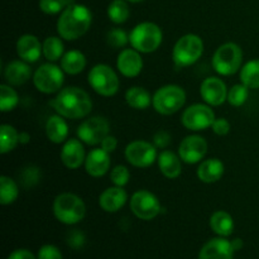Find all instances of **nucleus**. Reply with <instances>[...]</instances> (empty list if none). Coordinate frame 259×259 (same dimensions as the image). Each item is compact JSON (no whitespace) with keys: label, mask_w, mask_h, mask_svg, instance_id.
<instances>
[{"label":"nucleus","mask_w":259,"mask_h":259,"mask_svg":"<svg viewBox=\"0 0 259 259\" xmlns=\"http://www.w3.org/2000/svg\"><path fill=\"white\" fill-rule=\"evenodd\" d=\"M86 67V57L80 51H68L61 58V68L68 75H77Z\"/></svg>","instance_id":"26"},{"label":"nucleus","mask_w":259,"mask_h":259,"mask_svg":"<svg viewBox=\"0 0 259 259\" xmlns=\"http://www.w3.org/2000/svg\"><path fill=\"white\" fill-rule=\"evenodd\" d=\"M240 81L248 89H259V60H252L243 66Z\"/></svg>","instance_id":"30"},{"label":"nucleus","mask_w":259,"mask_h":259,"mask_svg":"<svg viewBox=\"0 0 259 259\" xmlns=\"http://www.w3.org/2000/svg\"><path fill=\"white\" fill-rule=\"evenodd\" d=\"M30 141V136L27 133V132H22L19 134V143L20 144H28Z\"/></svg>","instance_id":"46"},{"label":"nucleus","mask_w":259,"mask_h":259,"mask_svg":"<svg viewBox=\"0 0 259 259\" xmlns=\"http://www.w3.org/2000/svg\"><path fill=\"white\" fill-rule=\"evenodd\" d=\"M73 4H76L75 0H39V9L45 14L55 15Z\"/></svg>","instance_id":"35"},{"label":"nucleus","mask_w":259,"mask_h":259,"mask_svg":"<svg viewBox=\"0 0 259 259\" xmlns=\"http://www.w3.org/2000/svg\"><path fill=\"white\" fill-rule=\"evenodd\" d=\"M17 53L20 60L28 63L37 62L38 58L43 53V45H40L39 39L33 34H24L18 39Z\"/></svg>","instance_id":"19"},{"label":"nucleus","mask_w":259,"mask_h":259,"mask_svg":"<svg viewBox=\"0 0 259 259\" xmlns=\"http://www.w3.org/2000/svg\"><path fill=\"white\" fill-rule=\"evenodd\" d=\"M131 15L128 4L125 0H113L108 7V17L115 24H123Z\"/></svg>","instance_id":"32"},{"label":"nucleus","mask_w":259,"mask_h":259,"mask_svg":"<svg viewBox=\"0 0 259 259\" xmlns=\"http://www.w3.org/2000/svg\"><path fill=\"white\" fill-rule=\"evenodd\" d=\"M53 214L58 222L66 225L80 223L85 218L86 206L81 197L75 194H61L53 202Z\"/></svg>","instance_id":"3"},{"label":"nucleus","mask_w":259,"mask_h":259,"mask_svg":"<svg viewBox=\"0 0 259 259\" xmlns=\"http://www.w3.org/2000/svg\"><path fill=\"white\" fill-rule=\"evenodd\" d=\"M186 103V93L179 85H166L158 89L152 99V104L157 113L162 115H172L177 113Z\"/></svg>","instance_id":"7"},{"label":"nucleus","mask_w":259,"mask_h":259,"mask_svg":"<svg viewBox=\"0 0 259 259\" xmlns=\"http://www.w3.org/2000/svg\"><path fill=\"white\" fill-rule=\"evenodd\" d=\"M153 143L156 148H167L171 143V136L166 131H159L154 134Z\"/></svg>","instance_id":"43"},{"label":"nucleus","mask_w":259,"mask_h":259,"mask_svg":"<svg viewBox=\"0 0 259 259\" xmlns=\"http://www.w3.org/2000/svg\"><path fill=\"white\" fill-rule=\"evenodd\" d=\"M19 143V133L14 126L3 124L0 126V153L5 154L12 152Z\"/></svg>","instance_id":"29"},{"label":"nucleus","mask_w":259,"mask_h":259,"mask_svg":"<svg viewBox=\"0 0 259 259\" xmlns=\"http://www.w3.org/2000/svg\"><path fill=\"white\" fill-rule=\"evenodd\" d=\"M116 147H118V141H116L115 137L113 136L105 137L104 141L101 142V148H103L104 151L108 152V153H111V152L115 151Z\"/></svg>","instance_id":"44"},{"label":"nucleus","mask_w":259,"mask_h":259,"mask_svg":"<svg viewBox=\"0 0 259 259\" xmlns=\"http://www.w3.org/2000/svg\"><path fill=\"white\" fill-rule=\"evenodd\" d=\"M235 250L232 242L224 238H214L201 248L199 259H233Z\"/></svg>","instance_id":"17"},{"label":"nucleus","mask_w":259,"mask_h":259,"mask_svg":"<svg viewBox=\"0 0 259 259\" xmlns=\"http://www.w3.org/2000/svg\"><path fill=\"white\" fill-rule=\"evenodd\" d=\"M126 200L128 195L123 187H109L99 197V205L106 212H116L125 205Z\"/></svg>","instance_id":"21"},{"label":"nucleus","mask_w":259,"mask_h":259,"mask_svg":"<svg viewBox=\"0 0 259 259\" xmlns=\"http://www.w3.org/2000/svg\"><path fill=\"white\" fill-rule=\"evenodd\" d=\"M210 228L220 237H229L234 230V220L227 211H215L210 218Z\"/></svg>","instance_id":"27"},{"label":"nucleus","mask_w":259,"mask_h":259,"mask_svg":"<svg viewBox=\"0 0 259 259\" xmlns=\"http://www.w3.org/2000/svg\"><path fill=\"white\" fill-rule=\"evenodd\" d=\"M204 52V42L196 34H185L174 47L172 57L177 67H189L200 60Z\"/></svg>","instance_id":"5"},{"label":"nucleus","mask_w":259,"mask_h":259,"mask_svg":"<svg viewBox=\"0 0 259 259\" xmlns=\"http://www.w3.org/2000/svg\"><path fill=\"white\" fill-rule=\"evenodd\" d=\"M158 167L161 174L167 179H177L182 172L181 158L171 151H163L158 156Z\"/></svg>","instance_id":"23"},{"label":"nucleus","mask_w":259,"mask_h":259,"mask_svg":"<svg viewBox=\"0 0 259 259\" xmlns=\"http://www.w3.org/2000/svg\"><path fill=\"white\" fill-rule=\"evenodd\" d=\"M125 158L132 166L146 168L152 166L157 159L156 146L146 141H134L125 148Z\"/></svg>","instance_id":"13"},{"label":"nucleus","mask_w":259,"mask_h":259,"mask_svg":"<svg viewBox=\"0 0 259 259\" xmlns=\"http://www.w3.org/2000/svg\"><path fill=\"white\" fill-rule=\"evenodd\" d=\"M125 100L131 108L137 110H144L152 103V98L148 91L139 86H133L125 93Z\"/></svg>","instance_id":"28"},{"label":"nucleus","mask_w":259,"mask_h":259,"mask_svg":"<svg viewBox=\"0 0 259 259\" xmlns=\"http://www.w3.org/2000/svg\"><path fill=\"white\" fill-rule=\"evenodd\" d=\"M131 210L138 219L152 220L161 212V204L156 195L141 190L132 196Z\"/></svg>","instance_id":"11"},{"label":"nucleus","mask_w":259,"mask_h":259,"mask_svg":"<svg viewBox=\"0 0 259 259\" xmlns=\"http://www.w3.org/2000/svg\"><path fill=\"white\" fill-rule=\"evenodd\" d=\"M43 56L46 60L55 62L63 57V43L58 37H48L43 42Z\"/></svg>","instance_id":"33"},{"label":"nucleus","mask_w":259,"mask_h":259,"mask_svg":"<svg viewBox=\"0 0 259 259\" xmlns=\"http://www.w3.org/2000/svg\"><path fill=\"white\" fill-rule=\"evenodd\" d=\"M8 259H35L32 252L27 249H17L8 257Z\"/></svg>","instance_id":"45"},{"label":"nucleus","mask_w":259,"mask_h":259,"mask_svg":"<svg viewBox=\"0 0 259 259\" xmlns=\"http://www.w3.org/2000/svg\"><path fill=\"white\" fill-rule=\"evenodd\" d=\"M116 67L125 77H136L143 68V60L137 50H123L118 56Z\"/></svg>","instance_id":"16"},{"label":"nucleus","mask_w":259,"mask_h":259,"mask_svg":"<svg viewBox=\"0 0 259 259\" xmlns=\"http://www.w3.org/2000/svg\"><path fill=\"white\" fill-rule=\"evenodd\" d=\"M19 103V96L14 89L10 88V85L3 83L0 86V110L3 113L13 110Z\"/></svg>","instance_id":"34"},{"label":"nucleus","mask_w":259,"mask_h":259,"mask_svg":"<svg viewBox=\"0 0 259 259\" xmlns=\"http://www.w3.org/2000/svg\"><path fill=\"white\" fill-rule=\"evenodd\" d=\"M89 83L99 95L114 96L119 90V78L115 71L108 65H96L89 72Z\"/></svg>","instance_id":"8"},{"label":"nucleus","mask_w":259,"mask_h":259,"mask_svg":"<svg viewBox=\"0 0 259 259\" xmlns=\"http://www.w3.org/2000/svg\"><path fill=\"white\" fill-rule=\"evenodd\" d=\"M129 179H131V172H129V169L125 166H121V164L114 167L110 174L111 182L118 187L125 186L129 182Z\"/></svg>","instance_id":"38"},{"label":"nucleus","mask_w":259,"mask_h":259,"mask_svg":"<svg viewBox=\"0 0 259 259\" xmlns=\"http://www.w3.org/2000/svg\"><path fill=\"white\" fill-rule=\"evenodd\" d=\"M46 134H47L48 139L53 143H63L68 136V125L63 116H61L60 114L50 116L47 124H46Z\"/></svg>","instance_id":"25"},{"label":"nucleus","mask_w":259,"mask_h":259,"mask_svg":"<svg viewBox=\"0 0 259 259\" xmlns=\"http://www.w3.org/2000/svg\"><path fill=\"white\" fill-rule=\"evenodd\" d=\"M32 75L29 65L25 61H13L5 67V80L12 86H20L27 82Z\"/></svg>","instance_id":"22"},{"label":"nucleus","mask_w":259,"mask_h":259,"mask_svg":"<svg viewBox=\"0 0 259 259\" xmlns=\"http://www.w3.org/2000/svg\"><path fill=\"white\" fill-rule=\"evenodd\" d=\"M128 2H131V3H141V2H143V0H128Z\"/></svg>","instance_id":"48"},{"label":"nucleus","mask_w":259,"mask_h":259,"mask_svg":"<svg viewBox=\"0 0 259 259\" xmlns=\"http://www.w3.org/2000/svg\"><path fill=\"white\" fill-rule=\"evenodd\" d=\"M93 14L88 7L73 4L61 13L57 22V32L66 40H75L82 37L90 28Z\"/></svg>","instance_id":"2"},{"label":"nucleus","mask_w":259,"mask_h":259,"mask_svg":"<svg viewBox=\"0 0 259 259\" xmlns=\"http://www.w3.org/2000/svg\"><path fill=\"white\" fill-rule=\"evenodd\" d=\"M200 94L207 105L219 106L228 100V90L224 81L219 77H207L202 81Z\"/></svg>","instance_id":"15"},{"label":"nucleus","mask_w":259,"mask_h":259,"mask_svg":"<svg viewBox=\"0 0 259 259\" xmlns=\"http://www.w3.org/2000/svg\"><path fill=\"white\" fill-rule=\"evenodd\" d=\"M248 88L244 83H237L228 91V101L233 106H242L248 100Z\"/></svg>","instance_id":"36"},{"label":"nucleus","mask_w":259,"mask_h":259,"mask_svg":"<svg viewBox=\"0 0 259 259\" xmlns=\"http://www.w3.org/2000/svg\"><path fill=\"white\" fill-rule=\"evenodd\" d=\"M51 105L63 118L81 119L91 113L93 101L82 89L66 88L51 101Z\"/></svg>","instance_id":"1"},{"label":"nucleus","mask_w":259,"mask_h":259,"mask_svg":"<svg viewBox=\"0 0 259 259\" xmlns=\"http://www.w3.org/2000/svg\"><path fill=\"white\" fill-rule=\"evenodd\" d=\"M224 175V164L220 159L210 158L202 162L197 168V177L205 184L219 181Z\"/></svg>","instance_id":"24"},{"label":"nucleus","mask_w":259,"mask_h":259,"mask_svg":"<svg viewBox=\"0 0 259 259\" xmlns=\"http://www.w3.org/2000/svg\"><path fill=\"white\" fill-rule=\"evenodd\" d=\"M85 234H83L81 230H71L67 234V244L70 245L71 248H73V249H80V248H82L83 245H85Z\"/></svg>","instance_id":"40"},{"label":"nucleus","mask_w":259,"mask_h":259,"mask_svg":"<svg viewBox=\"0 0 259 259\" xmlns=\"http://www.w3.org/2000/svg\"><path fill=\"white\" fill-rule=\"evenodd\" d=\"M22 184L24 187H33L34 185H37L39 182L40 179V172L39 168L34 166H29L27 168L23 169L22 175Z\"/></svg>","instance_id":"39"},{"label":"nucleus","mask_w":259,"mask_h":259,"mask_svg":"<svg viewBox=\"0 0 259 259\" xmlns=\"http://www.w3.org/2000/svg\"><path fill=\"white\" fill-rule=\"evenodd\" d=\"M85 149L78 139H68L61 151V161L67 168L76 169L85 162Z\"/></svg>","instance_id":"18"},{"label":"nucleus","mask_w":259,"mask_h":259,"mask_svg":"<svg viewBox=\"0 0 259 259\" xmlns=\"http://www.w3.org/2000/svg\"><path fill=\"white\" fill-rule=\"evenodd\" d=\"M19 189L18 185L10 177H0V202L2 205H10L18 199Z\"/></svg>","instance_id":"31"},{"label":"nucleus","mask_w":259,"mask_h":259,"mask_svg":"<svg viewBox=\"0 0 259 259\" xmlns=\"http://www.w3.org/2000/svg\"><path fill=\"white\" fill-rule=\"evenodd\" d=\"M207 152V143L202 137L189 136L180 143L179 156L185 163L194 164L201 161Z\"/></svg>","instance_id":"14"},{"label":"nucleus","mask_w":259,"mask_h":259,"mask_svg":"<svg viewBox=\"0 0 259 259\" xmlns=\"http://www.w3.org/2000/svg\"><path fill=\"white\" fill-rule=\"evenodd\" d=\"M232 245H233V249H234V250L242 249V248H243V240L239 239V238H235V239L232 242Z\"/></svg>","instance_id":"47"},{"label":"nucleus","mask_w":259,"mask_h":259,"mask_svg":"<svg viewBox=\"0 0 259 259\" xmlns=\"http://www.w3.org/2000/svg\"><path fill=\"white\" fill-rule=\"evenodd\" d=\"M215 121V114L209 105L194 104L184 111L181 118L182 125L189 131L199 132L210 128Z\"/></svg>","instance_id":"10"},{"label":"nucleus","mask_w":259,"mask_h":259,"mask_svg":"<svg viewBox=\"0 0 259 259\" xmlns=\"http://www.w3.org/2000/svg\"><path fill=\"white\" fill-rule=\"evenodd\" d=\"M243 51L237 43L222 45L212 56V67L219 75H234L242 67Z\"/></svg>","instance_id":"6"},{"label":"nucleus","mask_w":259,"mask_h":259,"mask_svg":"<svg viewBox=\"0 0 259 259\" xmlns=\"http://www.w3.org/2000/svg\"><path fill=\"white\" fill-rule=\"evenodd\" d=\"M63 80V70L53 63H45L38 67L33 75L35 89L43 94H55L60 91Z\"/></svg>","instance_id":"9"},{"label":"nucleus","mask_w":259,"mask_h":259,"mask_svg":"<svg viewBox=\"0 0 259 259\" xmlns=\"http://www.w3.org/2000/svg\"><path fill=\"white\" fill-rule=\"evenodd\" d=\"M38 259H62V254L55 245H43L38 252Z\"/></svg>","instance_id":"41"},{"label":"nucleus","mask_w":259,"mask_h":259,"mask_svg":"<svg viewBox=\"0 0 259 259\" xmlns=\"http://www.w3.org/2000/svg\"><path fill=\"white\" fill-rule=\"evenodd\" d=\"M110 168V156L103 148L91 151L86 156L85 169L91 177H101Z\"/></svg>","instance_id":"20"},{"label":"nucleus","mask_w":259,"mask_h":259,"mask_svg":"<svg viewBox=\"0 0 259 259\" xmlns=\"http://www.w3.org/2000/svg\"><path fill=\"white\" fill-rule=\"evenodd\" d=\"M163 34L161 28L152 22L139 23L129 34L132 47L142 53L154 52L161 46Z\"/></svg>","instance_id":"4"},{"label":"nucleus","mask_w":259,"mask_h":259,"mask_svg":"<svg viewBox=\"0 0 259 259\" xmlns=\"http://www.w3.org/2000/svg\"><path fill=\"white\" fill-rule=\"evenodd\" d=\"M211 128H212V132H214L217 136L224 137L230 132V123L224 118L215 119V121L212 123Z\"/></svg>","instance_id":"42"},{"label":"nucleus","mask_w":259,"mask_h":259,"mask_svg":"<svg viewBox=\"0 0 259 259\" xmlns=\"http://www.w3.org/2000/svg\"><path fill=\"white\" fill-rule=\"evenodd\" d=\"M109 129L110 126L105 118L93 116L81 123L77 129V137L88 146H96L101 144L104 138L109 136Z\"/></svg>","instance_id":"12"},{"label":"nucleus","mask_w":259,"mask_h":259,"mask_svg":"<svg viewBox=\"0 0 259 259\" xmlns=\"http://www.w3.org/2000/svg\"><path fill=\"white\" fill-rule=\"evenodd\" d=\"M129 42V35L123 29H111L106 34V43L113 48L125 47Z\"/></svg>","instance_id":"37"}]
</instances>
